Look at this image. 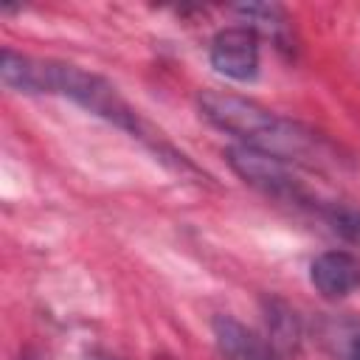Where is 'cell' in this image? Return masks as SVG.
<instances>
[{"mask_svg":"<svg viewBox=\"0 0 360 360\" xmlns=\"http://www.w3.org/2000/svg\"><path fill=\"white\" fill-rule=\"evenodd\" d=\"M87 360H118V357H107V354H90Z\"/></svg>","mask_w":360,"mask_h":360,"instance_id":"obj_9","label":"cell"},{"mask_svg":"<svg viewBox=\"0 0 360 360\" xmlns=\"http://www.w3.org/2000/svg\"><path fill=\"white\" fill-rule=\"evenodd\" d=\"M214 343L222 360H276L273 346L231 315L214 318Z\"/></svg>","mask_w":360,"mask_h":360,"instance_id":"obj_6","label":"cell"},{"mask_svg":"<svg viewBox=\"0 0 360 360\" xmlns=\"http://www.w3.org/2000/svg\"><path fill=\"white\" fill-rule=\"evenodd\" d=\"M0 76H3V84L11 87V90L65 96V98L76 101L79 107H84L87 112H93V115L115 124L118 129L132 132L135 138L149 141L158 152L166 149L163 143H158L155 138H149L152 132L146 129V124L141 121V115L118 96V90L107 79H101V76H96L90 70H82V68L68 65V62L31 59V56H22V53H17L11 48H3Z\"/></svg>","mask_w":360,"mask_h":360,"instance_id":"obj_2","label":"cell"},{"mask_svg":"<svg viewBox=\"0 0 360 360\" xmlns=\"http://www.w3.org/2000/svg\"><path fill=\"white\" fill-rule=\"evenodd\" d=\"M236 14L259 37H270L278 48L290 45V17L284 14V8L270 6V3H248V6H239Z\"/></svg>","mask_w":360,"mask_h":360,"instance_id":"obj_7","label":"cell"},{"mask_svg":"<svg viewBox=\"0 0 360 360\" xmlns=\"http://www.w3.org/2000/svg\"><path fill=\"white\" fill-rule=\"evenodd\" d=\"M211 68L233 82H253L259 76V34L248 25L217 31L208 48Z\"/></svg>","mask_w":360,"mask_h":360,"instance_id":"obj_4","label":"cell"},{"mask_svg":"<svg viewBox=\"0 0 360 360\" xmlns=\"http://www.w3.org/2000/svg\"><path fill=\"white\" fill-rule=\"evenodd\" d=\"M309 284L329 301H340L360 287V259L352 250H323L309 264Z\"/></svg>","mask_w":360,"mask_h":360,"instance_id":"obj_5","label":"cell"},{"mask_svg":"<svg viewBox=\"0 0 360 360\" xmlns=\"http://www.w3.org/2000/svg\"><path fill=\"white\" fill-rule=\"evenodd\" d=\"M197 104L205 121L233 135L242 146L267 152L292 166H321L323 160H332L329 143L315 129L284 118L245 96L205 90L200 93Z\"/></svg>","mask_w":360,"mask_h":360,"instance_id":"obj_1","label":"cell"},{"mask_svg":"<svg viewBox=\"0 0 360 360\" xmlns=\"http://www.w3.org/2000/svg\"><path fill=\"white\" fill-rule=\"evenodd\" d=\"M338 346H340V354L343 360H360V323L357 321H349L346 326L338 329Z\"/></svg>","mask_w":360,"mask_h":360,"instance_id":"obj_8","label":"cell"},{"mask_svg":"<svg viewBox=\"0 0 360 360\" xmlns=\"http://www.w3.org/2000/svg\"><path fill=\"white\" fill-rule=\"evenodd\" d=\"M231 169L253 188H259L267 197H276L281 202H295V205H315L312 191L307 188V183L292 172V163L273 158L267 152L250 149V146H231L225 152Z\"/></svg>","mask_w":360,"mask_h":360,"instance_id":"obj_3","label":"cell"}]
</instances>
